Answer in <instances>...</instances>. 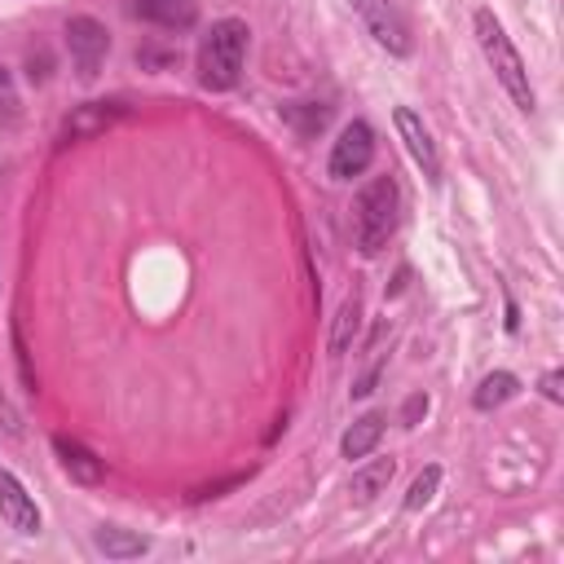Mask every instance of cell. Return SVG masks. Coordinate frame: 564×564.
<instances>
[{
    "label": "cell",
    "instance_id": "cell-1",
    "mask_svg": "<svg viewBox=\"0 0 564 564\" xmlns=\"http://www.w3.org/2000/svg\"><path fill=\"white\" fill-rule=\"evenodd\" d=\"M247 22L242 18H220L207 26V35L198 40V84L207 93H229L242 79V62H247Z\"/></svg>",
    "mask_w": 564,
    "mask_h": 564
},
{
    "label": "cell",
    "instance_id": "cell-2",
    "mask_svg": "<svg viewBox=\"0 0 564 564\" xmlns=\"http://www.w3.org/2000/svg\"><path fill=\"white\" fill-rule=\"evenodd\" d=\"M397 212H401L397 176H370L352 207V242L361 256H379L388 247V238L397 234Z\"/></svg>",
    "mask_w": 564,
    "mask_h": 564
},
{
    "label": "cell",
    "instance_id": "cell-3",
    "mask_svg": "<svg viewBox=\"0 0 564 564\" xmlns=\"http://www.w3.org/2000/svg\"><path fill=\"white\" fill-rule=\"evenodd\" d=\"M471 26H476V40H480V53H485V62L494 66V75H498V84L507 88V97L524 110V115H533L538 110V93H533V84H529V70H524V62H520V53H516V44L507 40V31H502V22L494 18V9H476V18H471Z\"/></svg>",
    "mask_w": 564,
    "mask_h": 564
},
{
    "label": "cell",
    "instance_id": "cell-4",
    "mask_svg": "<svg viewBox=\"0 0 564 564\" xmlns=\"http://www.w3.org/2000/svg\"><path fill=\"white\" fill-rule=\"evenodd\" d=\"M66 48H70V66L84 84H93L106 66V53H110V35L106 26L93 18V13H70L66 18Z\"/></svg>",
    "mask_w": 564,
    "mask_h": 564
},
{
    "label": "cell",
    "instance_id": "cell-5",
    "mask_svg": "<svg viewBox=\"0 0 564 564\" xmlns=\"http://www.w3.org/2000/svg\"><path fill=\"white\" fill-rule=\"evenodd\" d=\"M348 4H352V13L361 18L366 35H370L383 53H392V57H410V53H414L410 26H405V18L397 13V4H388V0H348Z\"/></svg>",
    "mask_w": 564,
    "mask_h": 564
},
{
    "label": "cell",
    "instance_id": "cell-6",
    "mask_svg": "<svg viewBox=\"0 0 564 564\" xmlns=\"http://www.w3.org/2000/svg\"><path fill=\"white\" fill-rule=\"evenodd\" d=\"M370 163H375V128H370L366 119L344 123L339 137H335V145H330V163H326L330 181H352V176H361Z\"/></svg>",
    "mask_w": 564,
    "mask_h": 564
},
{
    "label": "cell",
    "instance_id": "cell-7",
    "mask_svg": "<svg viewBox=\"0 0 564 564\" xmlns=\"http://www.w3.org/2000/svg\"><path fill=\"white\" fill-rule=\"evenodd\" d=\"M0 520L22 538L40 533V507H35V498L22 489V480L9 467H0Z\"/></svg>",
    "mask_w": 564,
    "mask_h": 564
},
{
    "label": "cell",
    "instance_id": "cell-8",
    "mask_svg": "<svg viewBox=\"0 0 564 564\" xmlns=\"http://www.w3.org/2000/svg\"><path fill=\"white\" fill-rule=\"evenodd\" d=\"M392 119H397V132H401L410 159L423 167V176H427V181H441V154H436V141H432V132L423 128V119H419L410 106H397Z\"/></svg>",
    "mask_w": 564,
    "mask_h": 564
},
{
    "label": "cell",
    "instance_id": "cell-9",
    "mask_svg": "<svg viewBox=\"0 0 564 564\" xmlns=\"http://www.w3.org/2000/svg\"><path fill=\"white\" fill-rule=\"evenodd\" d=\"M128 18L163 26V31H189L198 22V0H128Z\"/></svg>",
    "mask_w": 564,
    "mask_h": 564
},
{
    "label": "cell",
    "instance_id": "cell-10",
    "mask_svg": "<svg viewBox=\"0 0 564 564\" xmlns=\"http://www.w3.org/2000/svg\"><path fill=\"white\" fill-rule=\"evenodd\" d=\"M53 454H57L62 471H66L75 485H101V480H106V463H101L84 441L57 432V436H53Z\"/></svg>",
    "mask_w": 564,
    "mask_h": 564
},
{
    "label": "cell",
    "instance_id": "cell-11",
    "mask_svg": "<svg viewBox=\"0 0 564 564\" xmlns=\"http://www.w3.org/2000/svg\"><path fill=\"white\" fill-rule=\"evenodd\" d=\"M128 115V106L123 101H84V106H75V115L62 123V141H84V137H97V132H106L115 119H123Z\"/></svg>",
    "mask_w": 564,
    "mask_h": 564
},
{
    "label": "cell",
    "instance_id": "cell-12",
    "mask_svg": "<svg viewBox=\"0 0 564 564\" xmlns=\"http://www.w3.org/2000/svg\"><path fill=\"white\" fill-rule=\"evenodd\" d=\"M383 441V414H361L344 436H339V454L352 463V458H370L375 454V445Z\"/></svg>",
    "mask_w": 564,
    "mask_h": 564
},
{
    "label": "cell",
    "instance_id": "cell-13",
    "mask_svg": "<svg viewBox=\"0 0 564 564\" xmlns=\"http://www.w3.org/2000/svg\"><path fill=\"white\" fill-rule=\"evenodd\" d=\"M93 542H97V551L106 560H137V555L150 551V538L145 533H132V529H119V524H101L93 533Z\"/></svg>",
    "mask_w": 564,
    "mask_h": 564
},
{
    "label": "cell",
    "instance_id": "cell-14",
    "mask_svg": "<svg viewBox=\"0 0 564 564\" xmlns=\"http://www.w3.org/2000/svg\"><path fill=\"white\" fill-rule=\"evenodd\" d=\"M392 471H397L392 458H370V463H361V467L352 471V485H348L352 502H375V498L392 485Z\"/></svg>",
    "mask_w": 564,
    "mask_h": 564
},
{
    "label": "cell",
    "instance_id": "cell-15",
    "mask_svg": "<svg viewBox=\"0 0 564 564\" xmlns=\"http://www.w3.org/2000/svg\"><path fill=\"white\" fill-rule=\"evenodd\" d=\"M516 392H520V379H516L511 370H494V375H485L480 388L471 392V405H476V410H498V405H507Z\"/></svg>",
    "mask_w": 564,
    "mask_h": 564
},
{
    "label": "cell",
    "instance_id": "cell-16",
    "mask_svg": "<svg viewBox=\"0 0 564 564\" xmlns=\"http://www.w3.org/2000/svg\"><path fill=\"white\" fill-rule=\"evenodd\" d=\"M357 330H361V300H357V291L339 304V313H335V326H330V357H344L348 352V344L357 339Z\"/></svg>",
    "mask_w": 564,
    "mask_h": 564
},
{
    "label": "cell",
    "instance_id": "cell-17",
    "mask_svg": "<svg viewBox=\"0 0 564 564\" xmlns=\"http://www.w3.org/2000/svg\"><path fill=\"white\" fill-rule=\"evenodd\" d=\"M282 119H286L300 137H317V132L330 123V106H322V101H286V106H282Z\"/></svg>",
    "mask_w": 564,
    "mask_h": 564
},
{
    "label": "cell",
    "instance_id": "cell-18",
    "mask_svg": "<svg viewBox=\"0 0 564 564\" xmlns=\"http://www.w3.org/2000/svg\"><path fill=\"white\" fill-rule=\"evenodd\" d=\"M436 485H441V467H423L405 489V511H423L436 498Z\"/></svg>",
    "mask_w": 564,
    "mask_h": 564
},
{
    "label": "cell",
    "instance_id": "cell-19",
    "mask_svg": "<svg viewBox=\"0 0 564 564\" xmlns=\"http://www.w3.org/2000/svg\"><path fill=\"white\" fill-rule=\"evenodd\" d=\"M22 119V97H18V84H13V70L0 66V128H13Z\"/></svg>",
    "mask_w": 564,
    "mask_h": 564
},
{
    "label": "cell",
    "instance_id": "cell-20",
    "mask_svg": "<svg viewBox=\"0 0 564 564\" xmlns=\"http://www.w3.org/2000/svg\"><path fill=\"white\" fill-rule=\"evenodd\" d=\"M423 414H427V392H414V397L401 405V427H414Z\"/></svg>",
    "mask_w": 564,
    "mask_h": 564
},
{
    "label": "cell",
    "instance_id": "cell-21",
    "mask_svg": "<svg viewBox=\"0 0 564 564\" xmlns=\"http://www.w3.org/2000/svg\"><path fill=\"white\" fill-rule=\"evenodd\" d=\"M379 375H383V361H379V366H370V370L352 383V397H370V392H375V383H379Z\"/></svg>",
    "mask_w": 564,
    "mask_h": 564
},
{
    "label": "cell",
    "instance_id": "cell-22",
    "mask_svg": "<svg viewBox=\"0 0 564 564\" xmlns=\"http://www.w3.org/2000/svg\"><path fill=\"white\" fill-rule=\"evenodd\" d=\"M560 383H564V375H560V370H546V375H542V397H546V401H560V397H564Z\"/></svg>",
    "mask_w": 564,
    "mask_h": 564
}]
</instances>
